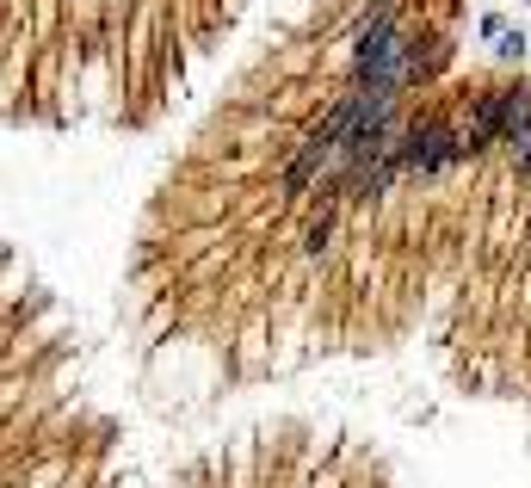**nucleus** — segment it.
<instances>
[{
    "label": "nucleus",
    "mask_w": 531,
    "mask_h": 488,
    "mask_svg": "<svg viewBox=\"0 0 531 488\" xmlns=\"http://www.w3.org/2000/svg\"><path fill=\"white\" fill-rule=\"evenodd\" d=\"M445 161H457V130L445 124H408V143H402V173H439Z\"/></svg>",
    "instance_id": "1"
},
{
    "label": "nucleus",
    "mask_w": 531,
    "mask_h": 488,
    "mask_svg": "<svg viewBox=\"0 0 531 488\" xmlns=\"http://www.w3.org/2000/svg\"><path fill=\"white\" fill-rule=\"evenodd\" d=\"M531 130V87H501V143H513V136Z\"/></svg>",
    "instance_id": "2"
},
{
    "label": "nucleus",
    "mask_w": 531,
    "mask_h": 488,
    "mask_svg": "<svg viewBox=\"0 0 531 488\" xmlns=\"http://www.w3.org/2000/svg\"><path fill=\"white\" fill-rule=\"evenodd\" d=\"M445 56H451V44L445 38H427V50H414V75H439Z\"/></svg>",
    "instance_id": "3"
},
{
    "label": "nucleus",
    "mask_w": 531,
    "mask_h": 488,
    "mask_svg": "<svg viewBox=\"0 0 531 488\" xmlns=\"http://www.w3.org/2000/svg\"><path fill=\"white\" fill-rule=\"evenodd\" d=\"M507 155H513V167H519L525 180H531V130H525V136H513V143H507Z\"/></svg>",
    "instance_id": "4"
},
{
    "label": "nucleus",
    "mask_w": 531,
    "mask_h": 488,
    "mask_svg": "<svg viewBox=\"0 0 531 488\" xmlns=\"http://www.w3.org/2000/svg\"><path fill=\"white\" fill-rule=\"evenodd\" d=\"M328 229H334L328 217H322V223H309V254H322V241H328Z\"/></svg>",
    "instance_id": "5"
},
{
    "label": "nucleus",
    "mask_w": 531,
    "mask_h": 488,
    "mask_svg": "<svg viewBox=\"0 0 531 488\" xmlns=\"http://www.w3.org/2000/svg\"><path fill=\"white\" fill-rule=\"evenodd\" d=\"M377 7H389V0H377Z\"/></svg>",
    "instance_id": "6"
}]
</instances>
